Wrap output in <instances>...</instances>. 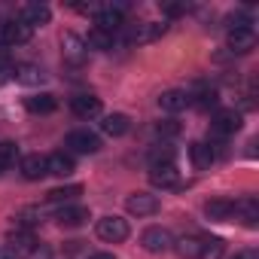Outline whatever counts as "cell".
<instances>
[{
  "mask_svg": "<svg viewBox=\"0 0 259 259\" xmlns=\"http://www.w3.org/2000/svg\"><path fill=\"white\" fill-rule=\"evenodd\" d=\"M95 232H98L101 241H107V244H119V241L128 238V220H122V217H101L98 226H95Z\"/></svg>",
  "mask_w": 259,
  "mask_h": 259,
  "instance_id": "cell-1",
  "label": "cell"
},
{
  "mask_svg": "<svg viewBox=\"0 0 259 259\" xmlns=\"http://www.w3.org/2000/svg\"><path fill=\"white\" fill-rule=\"evenodd\" d=\"M141 247H144L147 253H165V250L174 247V238H171L168 229H162V226H150V229L141 235Z\"/></svg>",
  "mask_w": 259,
  "mask_h": 259,
  "instance_id": "cell-2",
  "label": "cell"
},
{
  "mask_svg": "<svg viewBox=\"0 0 259 259\" xmlns=\"http://www.w3.org/2000/svg\"><path fill=\"white\" fill-rule=\"evenodd\" d=\"M31 37H34V28H28L22 19H13V22L0 25V43H4V46H22Z\"/></svg>",
  "mask_w": 259,
  "mask_h": 259,
  "instance_id": "cell-3",
  "label": "cell"
},
{
  "mask_svg": "<svg viewBox=\"0 0 259 259\" xmlns=\"http://www.w3.org/2000/svg\"><path fill=\"white\" fill-rule=\"evenodd\" d=\"M241 128V113L238 110H220L217 116H213V122H210V135L213 138H229V135H235Z\"/></svg>",
  "mask_w": 259,
  "mask_h": 259,
  "instance_id": "cell-4",
  "label": "cell"
},
{
  "mask_svg": "<svg viewBox=\"0 0 259 259\" xmlns=\"http://www.w3.org/2000/svg\"><path fill=\"white\" fill-rule=\"evenodd\" d=\"M125 210L132 217H153L159 210V198L150 192H135V195L125 198Z\"/></svg>",
  "mask_w": 259,
  "mask_h": 259,
  "instance_id": "cell-5",
  "label": "cell"
},
{
  "mask_svg": "<svg viewBox=\"0 0 259 259\" xmlns=\"http://www.w3.org/2000/svg\"><path fill=\"white\" fill-rule=\"evenodd\" d=\"M165 34V25H156V22H141V25H132L125 31V40L128 43H153Z\"/></svg>",
  "mask_w": 259,
  "mask_h": 259,
  "instance_id": "cell-6",
  "label": "cell"
},
{
  "mask_svg": "<svg viewBox=\"0 0 259 259\" xmlns=\"http://www.w3.org/2000/svg\"><path fill=\"white\" fill-rule=\"evenodd\" d=\"M226 46H229L235 55H247V52L256 46V34H253V28H232L229 37H226Z\"/></svg>",
  "mask_w": 259,
  "mask_h": 259,
  "instance_id": "cell-7",
  "label": "cell"
},
{
  "mask_svg": "<svg viewBox=\"0 0 259 259\" xmlns=\"http://www.w3.org/2000/svg\"><path fill=\"white\" fill-rule=\"evenodd\" d=\"M150 183L159 186V189H177V186H180V171L174 168V162H171V165H153Z\"/></svg>",
  "mask_w": 259,
  "mask_h": 259,
  "instance_id": "cell-8",
  "label": "cell"
},
{
  "mask_svg": "<svg viewBox=\"0 0 259 259\" xmlns=\"http://www.w3.org/2000/svg\"><path fill=\"white\" fill-rule=\"evenodd\" d=\"M67 147H70L73 153L92 156V153L101 150V141H98V135H92V132H70V135H67Z\"/></svg>",
  "mask_w": 259,
  "mask_h": 259,
  "instance_id": "cell-9",
  "label": "cell"
},
{
  "mask_svg": "<svg viewBox=\"0 0 259 259\" xmlns=\"http://www.w3.org/2000/svg\"><path fill=\"white\" fill-rule=\"evenodd\" d=\"M61 49H64V58H67L70 64H82V61H85V55H89L85 40H82V37H76V34H64V37H61Z\"/></svg>",
  "mask_w": 259,
  "mask_h": 259,
  "instance_id": "cell-10",
  "label": "cell"
},
{
  "mask_svg": "<svg viewBox=\"0 0 259 259\" xmlns=\"http://www.w3.org/2000/svg\"><path fill=\"white\" fill-rule=\"evenodd\" d=\"M70 110L79 119H95L101 113V98H95V95H76V98H70Z\"/></svg>",
  "mask_w": 259,
  "mask_h": 259,
  "instance_id": "cell-11",
  "label": "cell"
},
{
  "mask_svg": "<svg viewBox=\"0 0 259 259\" xmlns=\"http://www.w3.org/2000/svg\"><path fill=\"white\" fill-rule=\"evenodd\" d=\"M204 213H207V220H217V223L232 220L235 217V201L232 198H210L204 204Z\"/></svg>",
  "mask_w": 259,
  "mask_h": 259,
  "instance_id": "cell-12",
  "label": "cell"
},
{
  "mask_svg": "<svg viewBox=\"0 0 259 259\" xmlns=\"http://www.w3.org/2000/svg\"><path fill=\"white\" fill-rule=\"evenodd\" d=\"M128 128H132V119H128L125 113H110V116H104V122H101V132L110 135V138H122Z\"/></svg>",
  "mask_w": 259,
  "mask_h": 259,
  "instance_id": "cell-13",
  "label": "cell"
},
{
  "mask_svg": "<svg viewBox=\"0 0 259 259\" xmlns=\"http://www.w3.org/2000/svg\"><path fill=\"white\" fill-rule=\"evenodd\" d=\"M189 95L186 92H180V89H171V92H162V98H159V107L162 110H168V113H180V110H186L189 107Z\"/></svg>",
  "mask_w": 259,
  "mask_h": 259,
  "instance_id": "cell-14",
  "label": "cell"
},
{
  "mask_svg": "<svg viewBox=\"0 0 259 259\" xmlns=\"http://www.w3.org/2000/svg\"><path fill=\"white\" fill-rule=\"evenodd\" d=\"M189 159H192V165L198 168V171H204V168H210L213 165V147L210 144H204V141H195L192 147H189Z\"/></svg>",
  "mask_w": 259,
  "mask_h": 259,
  "instance_id": "cell-15",
  "label": "cell"
},
{
  "mask_svg": "<svg viewBox=\"0 0 259 259\" xmlns=\"http://www.w3.org/2000/svg\"><path fill=\"white\" fill-rule=\"evenodd\" d=\"M49 171H46V156H25L22 159V177L25 180H43Z\"/></svg>",
  "mask_w": 259,
  "mask_h": 259,
  "instance_id": "cell-16",
  "label": "cell"
},
{
  "mask_svg": "<svg viewBox=\"0 0 259 259\" xmlns=\"http://www.w3.org/2000/svg\"><path fill=\"white\" fill-rule=\"evenodd\" d=\"M52 19V10L46 7V4H28L25 10H22V22L28 25V28H34V25H46Z\"/></svg>",
  "mask_w": 259,
  "mask_h": 259,
  "instance_id": "cell-17",
  "label": "cell"
},
{
  "mask_svg": "<svg viewBox=\"0 0 259 259\" xmlns=\"http://www.w3.org/2000/svg\"><path fill=\"white\" fill-rule=\"evenodd\" d=\"M95 25H98V31H104V34H116V31L122 28V16H119L116 10L104 7V10L95 13Z\"/></svg>",
  "mask_w": 259,
  "mask_h": 259,
  "instance_id": "cell-18",
  "label": "cell"
},
{
  "mask_svg": "<svg viewBox=\"0 0 259 259\" xmlns=\"http://www.w3.org/2000/svg\"><path fill=\"white\" fill-rule=\"evenodd\" d=\"M46 171L55 174V177H70L73 174V159L64 156V153H52V156H46Z\"/></svg>",
  "mask_w": 259,
  "mask_h": 259,
  "instance_id": "cell-19",
  "label": "cell"
},
{
  "mask_svg": "<svg viewBox=\"0 0 259 259\" xmlns=\"http://www.w3.org/2000/svg\"><path fill=\"white\" fill-rule=\"evenodd\" d=\"M235 213L241 217V223L244 226H256L259 223V201L256 198H241V201H235Z\"/></svg>",
  "mask_w": 259,
  "mask_h": 259,
  "instance_id": "cell-20",
  "label": "cell"
},
{
  "mask_svg": "<svg viewBox=\"0 0 259 259\" xmlns=\"http://www.w3.org/2000/svg\"><path fill=\"white\" fill-rule=\"evenodd\" d=\"M55 220H58V226H64V229H76V226H82V223L89 220V210H85V207H61V210L55 213Z\"/></svg>",
  "mask_w": 259,
  "mask_h": 259,
  "instance_id": "cell-21",
  "label": "cell"
},
{
  "mask_svg": "<svg viewBox=\"0 0 259 259\" xmlns=\"http://www.w3.org/2000/svg\"><path fill=\"white\" fill-rule=\"evenodd\" d=\"M25 107H28L31 113H55L58 101H55V95H49V92H40V95H31V98H25Z\"/></svg>",
  "mask_w": 259,
  "mask_h": 259,
  "instance_id": "cell-22",
  "label": "cell"
},
{
  "mask_svg": "<svg viewBox=\"0 0 259 259\" xmlns=\"http://www.w3.org/2000/svg\"><path fill=\"white\" fill-rule=\"evenodd\" d=\"M174 250L180 259H201V238H195V235L180 238V241H174Z\"/></svg>",
  "mask_w": 259,
  "mask_h": 259,
  "instance_id": "cell-23",
  "label": "cell"
},
{
  "mask_svg": "<svg viewBox=\"0 0 259 259\" xmlns=\"http://www.w3.org/2000/svg\"><path fill=\"white\" fill-rule=\"evenodd\" d=\"M16 79H19L22 85H40V82L46 79V73H43L37 64H19V67H16Z\"/></svg>",
  "mask_w": 259,
  "mask_h": 259,
  "instance_id": "cell-24",
  "label": "cell"
},
{
  "mask_svg": "<svg viewBox=\"0 0 259 259\" xmlns=\"http://www.w3.org/2000/svg\"><path fill=\"white\" fill-rule=\"evenodd\" d=\"M76 195H82V186H79V183H73V186H58V189L49 192V201H52V204H61V201H73Z\"/></svg>",
  "mask_w": 259,
  "mask_h": 259,
  "instance_id": "cell-25",
  "label": "cell"
},
{
  "mask_svg": "<svg viewBox=\"0 0 259 259\" xmlns=\"http://www.w3.org/2000/svg\"><path fill=\"white\" fill-rule=\"evenodd\" d=\"M10 241H13V250L22 256V253H31L34 247H37V241H34V235L31 232H13L10 235Z\"/></svg>",
  "mask_w": 259,
  "mask_h": 259,
  "instance_id": "cell-26",
  "label": "cell"
},
{
  "mask_svg": "<svg viewBox=\"0 0 259 259\" xmlns=\"http://www.w3.org/2000/svg\"><path fill=\"white\" fill-rule=\"evenodd\" d=\"M16 156H19V147L13 141H0V174L16 165Z\"/></svg>",
  "mask_w": 259,
  "mask_h": 259,
  "instance_id": "cell-27",
  "label": "cell"
},
{
  "mask_svg": "<svg viewBox=\"0 0 259 259\" xmlns=\"http://www.w3.org/2000/svg\"><path fill=\"white\" fill-rule=\"evenodd\" d=\"M223 256V241L220 238H201V259H220Z\"/></svg>",
  "mask_w": 259,
  "mask_h": 259,
  "instance_id": "cell-28",
  "label": "cell"
},
{
  "mask_svg": "<svg viewBox=\"0 0 259 259\" xmlns=\"http://www.w3.org/2000/svg\"><path fill=\"white\" fill-rule=\"evenodd\" d=\"M85 46H92V49H113V34H104V31L95 28V31L89 34Z\"/></svg>",
  "mask_w": 259,
  "mask_h": 259,
  "instance_id": "cell-29",
  "label": "cell"
},
{
  "mask_svg": "<svg viewBox=\"0 0 259 259\" xmlns=\"http://www.w3.org/2000/svg\"><path fill=\"white\" fill-rule=\"evenodd\" d=\"M189 104H195L198 110H213V107L220 104V95H217V92L210 89V92H201V95H198L195 101H189Z\"/></svg>",
  "mask_w": 259,
  "mask_h": 259,
  "instance_id": "cell-30",
  "label": "cell"
},
{
  "mask_svg": "<svg viewBox=\"0 0 259 259\" xmlns=\"http://www.w3.org/2000/svg\"><path fill=\"white\" fill-rule=\"evenodd\" d=\"M171 159H174V153H171V147H156V150H150V162L153 165H171Z\"/></svg>",
  "mask_w": 259,
  "mask_h": 259,
  "instance_id": "cell-31",
  "label": "cell"
},
{
  "mask_svg": "<svg viewBox=\"0 0 259 259\" xmlns=\"http://www.w3.org/2000/svg\"><path fill=\"white\" fill-rule=\"evenodd\" d=\"M159 135H165V138H174V135H180V125L177 122H159Z\"/></svg>",
  "mask_w": 259,
  "mask_h": 259,
  "instance_id": "cell-32",
  "label": "cell"
},
{
  "mask_svg": "<svg viewBox=\"0 0 259 259\" xmlns=\"http://www.w3.org/2000/svg\"><path fill=\"white\" fill-rule=\"evenodd\" d=\"M10 76H16V67H13V64H7V61H0V82L10 79Z\"/></svg>",
  "mask_w": 259,
  "mask_h": 259,
  "instance_id": "cell-33",
  "label": "cell"
},
{
  "mask_svg": "<svg viewBox=\"0 0 259 259\" xmlns=\"http://www.w3.org/2000/svg\"><path fill=\"white\" fill-rule=\"evenodd\" d=\"M31 259H52V250L49 247H34L31 250Z\"/></svg>",
  "mask_w": 259,
  "mask_h": 259,
  "instance_id": "cell-34",
  "label": "cell"
},
{
  "mask_svg": "<svg viewBox=\"0 0 259 259\" xmlns=\"http://www.w3.org/2000/svg\"><path fill=\"white\" fill-rule=\"evenodd\" d=\"M162 10H165L168 16H180V13H186V7H183V4H165Z\"/></svg>",
  "mask_w": 259,
  "mask_h": 259,
  "instance_id": "cell-35",
  "label": "cell"
},
{
  "mask_svg": "<svg viewBox=\"0 0 259 259\" xmlns=\"http://www.w3.org/2000/svg\"><path fill=\"white\" fill-rule=\"evenodd\" d=\"M0 259H19V253H16L13 247H7V244H4V247H0Z\"/></svg>",
  "mask_w": 259,
  "mask_h": 259,
  "instance_id": "cell-36",
  "label": "cell"
},
{
  "mask_svg": "<svg viewBox=\"0 0 259 259\" xmlns=\"http://www.w3.org/2000/svg\"><path fill=\"white\" fill-rule=\"evenodd\" d=\"M232 259H259V256H256V250H241V253H235Z\"/></svg>",
  "mask_w": 259,
  "mask_h": 259,
  "instance_id": "cell-37",
  "label": "cell"
},
{
  "mask_svg": "<svg viewBox=\"0 0 259 259\" xmlns=\"http://www.w3.org/2000/svg\"><path fill=\"white\" fill-rule=\"evenodd\" d=\"M89 259H116V256H113V253H92Z\"/></svg>",
  "mask_w": 259,
  "mask_h": 259,
  "instance_id": "cell-38",
  "label": "cell"
}]
</instances>
